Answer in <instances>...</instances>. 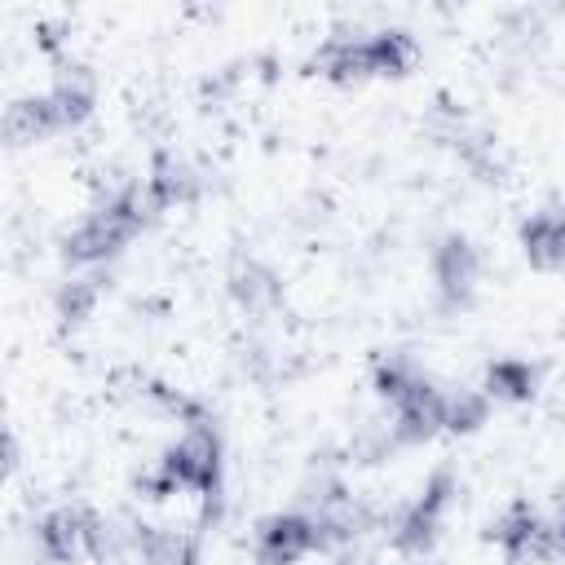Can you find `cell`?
<instances>
[{"label": "cell", "instance_id": "d6986e66", "mask_svg": "<svg viewBox=\"0 0 565 565\" xmlns=\"http://www.w3.org/2000/svg\"><path fill=\"white\" fill-rule=\"evenodd\" d=\"M419 380H428L424 371H419V362L411 358V353H384L380 362H375V371H371V384H375V393L393 406L397 397H406Z\"/></svg>", "mask_w": 565, "mask_h": 565}, {"label": "cell", "instance_id": "d4e9b609", "mask_svg": "<svg viewBox=\"0 0 565 565\" xmlns=\"http://www.w3.org/2000/svg\"><path fill=\"white\" fill-rule=\"evenodd\" d=\"M0 71H4V53H0Z\"/></svg>", "mask_w": 565, "mask_h": 565}, {"label": "cell", "instance_id": "30bf717a", "mask_svg": "<svg viewBox=\"0 0 565 565\" xmlns=\"http://www.w3.org/2000/svg\"><path fill=\"white\" fill-rule=\"evenodd\" d=\"M318 547V534H313V521H309V512H274V516H265L260 521V530H256V552H265V556H274V561H300L305 552H313Z\"/></svg>", "mask_w": 565, "mask_h": 565}, {"label": "cell", "instance_id": "7c38bea8", "mask_svg": "<svg viewBox=\"0 0 565 565\" xmlns=\"http://www.w3.org/2000/svg\"><path fill=\"white\" fill-rule=\"evenodd\" d=\"M132 552L141 565H199V539L190 530L132 521Z\"/></svg>", "mask_w": 565, "mask_h": 565}, {"label": "cell", "instance_id": "44dd1931", "mask_svg": "<svg viewBox=\"0 0 565 565\" xmlns=\"http://www.w3.org/2000/svg\"><path fill=\"white\" fill-rule=\"evenodd\" d=\"M397 450V437H393V424L388 419H366V424H358V433H353V441H349V455L358 459V463H380V459H388Z\"/></svg>", "mask_w": 565, "mask_h": 565}, {"label": "cell", "instance_id": "9c48e42d", "mask_svg": "<svg viewBox=\"0 0 565 565\" xmlns=\"http://www.w3.org/2000/svg\"><path fill=\"white\" fill-rule=\"evenodd\" d=\"M309 71L335 79V84H353V79H366L371 75V57H366V31H331L313 57H309Z\"/></svg>", "mask_w": 565, "mask_h": 565}, {"label": "cell", "instance_id": "3957f363", "mask_svg": "<svg viewBox=\"0 0 565 565\" xmlns=\"http://www.w3.org/2000/svg\"><path fill=\"white\" fill-rule=\"evenodd\" d=\"M455 494H459L455 472H450V468H437V472L424 481L419 499L406 503V508L393 516V525H388V530H393V547L406 552V556L433 552V543H437V534H441V521H446Z\"/></svg>", "mask_w": 565, "mask_h": 565}, {"label": "cell", "instance_id": "ba28073f", "mask_svg": "<svg viewBox=\"0 0 565 565\" xmlns=\"http://www.w3.org/2000/svg\"><path fill=\"white\" fill-rule=\"evenodd\" d=\"M393 437L397 446H419L433 441L441 433V393L433 388V380H419L406 397L393 402Z\"/></svg>", "mask_w": 565, "mask_h": 565}, {"label": "cell", "instance_id": "277c9868", "mask_svg": "<svg viewBox=\"0 0 565 565\" xmlns=\"http://www.w3.org/2000/svg\"><path fill=\"white\" fill-rule=\"evenodd\" d=\"M486 539L512 565H547L561 552V525H556V516H543L530 503H512L503 516H494V525L486 530Z\"/></svg>", "mask_w": 565, "mask_h": 565}, {"label": "cell", "instance_id": "4fadbf2b", "mask_svg": "<svg viewBox=\"0 0 565 565\" xmlns=\"http://www.w3.org/2000/svg\"><path fill=\"white\" fill-rule=\"evenodd\" d=\"M49 102H53V115L62 128H79L88 115H93V102H97V84H93V71L79 66V62H62L57 75H53V88H49Z\"/></svg>", "mask_w": 565, "mask_h": 565}, {"label": "cell", "instance_id": "52a82bcc", "mask_svg": "<svg viewBox=\"0 0 565 565\" xmlns=\"http://www.w3.org/2000/svg\"><path fill=\"white\" fill-rule=\"evenodd\" d=\"M225 287H230L234 305L243 313H252V318H265V313H274L282 305V278L256 256H234L230 274H225Z\"/></svg>", "mask_w": 565, "mask_h": 565}, {"label": "cell", "instance_id": "ffe728a7", "mask_svg": "<svg viewBox=\"0 0 565 565\" xmlns=\"http://www.w3.org/2000/svg\"><path fill=\"white\" fill-rule=\"evenodd\" d=\"M486 419H490V397L481 388L441 393V428H450V433H477Z\"/></svg>", "mask_w": 565, "mask_h": 565}, {"label": "cell", "instance_id": "7a4b0ae2", "mask_svg": "<svg viewBox=\"0 0 565 565\" xmlns=\"http://www.w3.org/2000/svg\"><path fill=\"white\" fill-rule=\"evenodd\" d=\"M141 486L154 499L177 494V490H199L207 499V516H221V433H216V424L185 428V437L163 450V459L154 463V472Z\"/></svg>", "mask_w": 565, "mask_h": 565}, {"label": "cell", "instance_id": "2e32d148", "mask_svg": "<svg viewBox=\"0 0 565 565\" xmlns=\"http://www.w3.org/2000/svg\"><path fill=\"white\" fill-rule=\"evenodd\" d=\"M481 393H486L490 402H512V406H521V402H530V397L539 393V366L525 362V358H494V362L486 366Z\"/></svg>", "mask_w": 565, "mask_h": 565}, {"label": "cell", "instance_id": "ac0fdd59", "mask_svg": "<svg viewBox=\"0 0 565 565\" xmlns=\"http://www.w3.org/2000/svg\"><path fill=\"white\" fill-rule=\"evenodd\" d=\"M102 274H71L62 287H57V296H53V309H57V318H62V327H84L88 318H93V309H97V300H102Z\"/></svg>", "mask_w": 565, "mask_h": 565}, {"label": "cell", "instance_id": "9a60e30c", "mask_svg": "<svg viewBox=\"0 0 565 565\" xmlns=\"http://www.w3.org/2000/svg\"><path fill=\"white\" fill-rule=\"evenodd\" d=\"M521 252L543 274H552L561 265V256H565V225H561V207L556 203H547V207H539V212H530L521 221Z\"/></svg>", "mask_w": 565, "mask_h": 565}, {"label": "cell", "instance_id": "5b68a950", "mask_svg": "<svg viewBox=\"0 0 565 565\" xmlns=\"http://www.w3.org/2000/svg\"><path fill=\"white\" fill-rule=\"evenodd\" d=\"M481 278V256L472 247L468 234H446L433 247V287H437V305L441 309H463L477 291Z\"/></svg>", "mask_w": 565, "mask_h": 565}, {"label": "cell", "instance_id": "cb8c5ba5", "mask_svg": "<svg viewBox=\"0 0 565 565\" xmlns=\"http://www.w3.org/2000/svg\"><path fill=\"white\" fill-rule=\"evenodd\" d=\"M340 565H371V561H362V556H344Z\"/></svg>", "mask_w": 565, "mask_h": 565}, {"label": "cell", "instance_id": "8fae6325", "mask_svg": "<svg viewBox=\"0 0 565 565\" xmlns=\"http://www.w3.org/2000/svg\"><path fill=\"white\" fill-rule=\"evenodd\" d=\"M53 132H62V124H57V115H53L49 93L13 97V102L4 106V115H0V137H4L9 146H31V141H44V137H53Z\"/></svg>", "mask_w": 565, "mask_h": 565}, {"label": "cell", "instance_id": "603a6c76", "mask_svg": "<svg viewBox=\"0 0 565 565\" xmlns=\"http://www.w3.org/2000/svg\"><path fill=\"white\" fill-rule=\"evenodd\" d=\"M252 565H287V561H274V556H265V552H256V556H252Z\"/></svg>", "mask_w": 565, "mask_h": 565}, {"label": "cell", "instance_id": "e0dca14e", "mask_svg": "<svg viewBox=\"0 0 565 565\" xmlns=\"http://www.w3.org/2000/svg\"><path fill=\"white\" fill-rule=\"evenodd\" d=\"M366 57H371V75H406L415 66V40L411 31L402 26H380V31H366Z\"/></svg>", "mask_w": 565, "mask_h": 565}, {"label": "cell", "instance_id": "6da1fadb", "mask_svg": "<svg viewBox=\"0 0 565 565\" xmlns=\"http://www.w3.org/2000/svg\"><path fill=\"white\" fill-rule=\"evenodd\" d=\"M150 203L141 194V185H115L97 199V207L62 238V256L66 265H79V269H97L106 260H115L150 221Z\"/></svg>", "mask_w": 565, "mask_h": 565}, {"label": "cell", "instance_id": "7402d4cb", "mask_svg": "<svg viewBox=\"0 0 565 565\" xmlns=\"http://www.w3.org/2000/svg\"><path fill=\"white\" fill-rule=\"evenodd\" d=\"M13 472H18V441H13V433L0 424V486H4Z\"/></svg>", "mask_w": 565, "mask_h": 565}, {"label": "cell", "instance_id": "5bb4252c", "mask_svg": "<svg viewBox=\"0 0 565 565\" xmlns=\"http://www.w3.org/2000/svg\"><path fill=\"white\" fill-rule=\"evenodd\" d=\"M35 547L53 565H71L84 556V508H53L35 521Z\"/></svg>", "mask_w": 565, "mask_h": 565}, {"label": "cell", "instance_id": "8992f818", "mask_svg": "<svg viewBox=\"0 0 565 565\" xmlns=\"http://www.w3.org/2000/svg\"><path fill=\"white\" fill-rule=\"evenodd\" d=\"M203 190V177L199 168L185 159V154H172V150H159L150 159V177H146V203L150 212H168V207H185L194 203Z\"/></svg>", "mask_w": 565, "mask_h": 565}]
</instances>
